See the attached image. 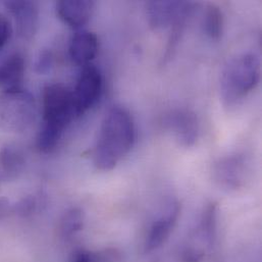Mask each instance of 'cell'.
Masks as SVG:
<instances>
[{
	"instance_id": "6da1fadb",
	"label": "cell",
	"mask_w": 262,
	"mask_h": 262,
	"mask_svg": "<svg viewBox=\"0 0 262 262\" xmlns=\"http://www.w3.org/2000/svg\"><path fill=\"white\" fill-rule=\"evenodd\" d=\"M136 138L135 125L130 114L121 106L112 107L105 115L94 149V163L100 170L116 167L131 150Z\"/></svg>"
},
{
	"instance_id": "7a4b0ae2",
	"label": "cell",
	"mask_w": 262,
	"mask_h": 262,
	"mask_svg": "<svg viewBox=\"0 0 262 262\" xmlns=\"http://www.w3.org/2000/svg\"><path fill=\"white\" fill-rule=\"evenodd\" d=\"M260 64L253 53H242L232 58L221 77V94L227 107L238 105L258 84Z\"/></svg>"
},
{
	"instance_id": "3957f363",
	"label": "cell",
	"mask_w": 262,
	"mask_h": 262,
	"mask_svg": "<svg viewBox=\"0 0 262 262\" xmlns=\"http://www.w3.org/2000/svg\"><path fill=\"white\" fill-rule=\"evenodd\" d=\"M36 106L33 96L24 90H4L0 94V129L9 133L26 131L34 122Z\"/></svg>"
},
{
	"instance_id": "277c9868",
	"label": "cell",
	"mask_w": 262,
	"mask_h": 262,
	"mask_svg": "<svg viewBox=\"0 0 262 262\" xmlns=\"http://www.w3.org/2000/svg\"><path fill=\"white\" fill-rule=\"evenodd\" d=\"M78 118L73 91L59 84L48 85L43 90V123L66 129Z\"/></svg>"
},
{
	"instance_id": "5b68a950",
	"label": "cell",
	"mask_w": 262,
	"mask_h": 262,
	"mask_svg": "<svg viewBox=\"0 0 262 262\" xmlns=\"http://www.w3.org/2000/svg\"><path fill=\"white\" fill-rule=\"evenodd\" d=\"M102 75L95 66L87 64L83 67L73 91L78 117L85 114L96 103L102 91Z\"/></svg>"
},
{
	"instance_id": "8992f818",
	"label": "cell",
	"mask_w": 262,
	"mask_h": 262,
	"mask_svg": "<svg viewBox=\"0 0 262 262\" xmlns=\"http://www.w3.org/2000/svg\"><path fill=\"white\" fill-rule=\"evenodd\" d=\"M163 127L173 133L177 141L183 147H192L198 139V118L190 110L171 111L164 117Z\"/></svg>"
},
{
	"instance_id": "52a82bcc",
	"label": "cell",
	"mask_w": 262,
	"mask_h": 262,
	"mask_svg": "<svg viewBox=\"0 0 262 262\" xmlns=\"http://www.w3.org/2000/svg\"><path fill=\"white\" fill-rule=\"evenodd\" d=\"M193 6L185 1H149L146 4L148 23L154 30L171 26L184 14L192 12Z\"/></svg>"
},
{
	"instance_id": "ba28073f",
	"label": "cell",
	"mask_w": 262,
	"mask_h": 262,
	"mask_svg": "<svg viewBox=\"0 0 262 262\" xmlns=\"http://www.w3.org/2000/svg\"><path fill=\"white\" fill-rule=\"evenodd\" d=\"M247 165L241 154H232L220 159L214 166V178L221 187L227 190H238L246 179Z\"/></svg>"
},
{
	"instance_id": "9c48e42d",
	"label": "cell",
	"mask_w": 262,
	"mask_h": 262,
	"mask_svg": "<svg viewBox=\"0 0 262 262\" xmlns=\"http://www.w3.org/2000/svg\"><path fill=\"white\" fill-rule=\"evenodd\" d=\"M181 212V205L177 200H169L164 211L152 224L146 243L145 251L152 252L162 246L172 232Z\"/></svg>"
},
{
	"instance_id": "30bf717a",
	"label": "cell",
	"mask_w": 262,
	"mask_h": 262,
	"mask_svg": "<svg viewBox=\"0 0 262 262\" xmlns=\"http://www.w3.org/2000/svg\"><path fill=\"white\" fill-rule=\"evenodd\" d=\"M5 7L15 20L19 37L30 40L37 32L39 21L38 5L33 1H6Z\"/></svg>"
},
{
	"instance_id": "8fae6325",
	"label": "cell",
	"mask_w": 262,
	"mask_h": 262,
	"mask_svg": "<svg viewBox=\"0 0 262 262\" xmlns=\"http://www.w3.org/2000/svg\"><path fill=\"white\" fill-rule=\"evenodd\" d=\"M95 3L89 0H60L56 3V13L71 28L79 29L89 21Z\"/></svg>"
},
{
	"instance_id": "7c38bea8",
	"label": "cell",
	"mask_w": 262,
	"mask_h": 262,
	"mask_svg": "<svg viewBox=\"0 0 262 262\" xmlns=\"http://www.w3.org/2000/svg\"><path fill=\"white\" fill-rule=\"evenodd\" d=\"M99 48L97 36L89 31H80L76 33L70 44V55L74 62L85 67L97 55Z\"/></svg>"
},
{
	"instance_id": "4fadbf2b",
	"label": "cell",
	"mask_w": 262,
	"mask_h": 262,
	"mask_svg": "<svg viewBox=\"0 0 262 262\" xmlns=\"http://www.w3.org/2000/svg\"><path fill=\"white\" fill-rule=\"evenodd\" d=\"M25 73V60L19 53L9 56L0 66V86L4 90L20 89Z\"/></svg>"
},
{
	"instance_id": "5bb4252c",
	"label": "cell",
	"mask_w": 262,
	"mask_h": 262,
	"mask_svg": "<svg viewBox=\"0 0 262 262\" xmlns=\"http://www.w3.org/2000/svg\"><path fill=\"white\" fill-rule=\"evenodd\" d=\"M85 222V214L80 208H71L63 213L58 224V235L62 239H70L82 231Z\"/></svg>"
},
{
	"instance_id": "9a60e30c",
	"label": "cell",
	"mask_w": 262,
	"mask_h": 262,
	"mask_svg": "<svg viewBox=\"0 0 262 262\" xmlns=\"http://www.w3.org/2000/svg\"><path fill=\"white\" fill-rule=\"evenodd\" d=\"M0 165L2 170L10 177L20 173L25 166V157L19 149L12 145L3 146L0 150Z\"/></svg>"
},
{
	"instance_id": "2e32d148",
	"label": "cell",
	"mask_w": 262,
	"mask_h": 262,
	"mask_svg": "<svg viewBox=\"0 0 262 262\" xmlns=\"http://www.w3.org/2000/svg\"><path fill=\"white\" fill-rule=\"evenodd\" d=\"M203 30L206 36L213 41L221 39L224 31V14L215 4H208L203 15Z\"/></svg>"
},
{
	"instance_id": "e0dca14e",
	"label": "cell",
	"mask_w": 262,
	"mask_h": 262,
	"mask_svg": "<svg viewBox=\"0 0 262 262\" xmlns=\"http://www.w3.org/2000/svg\"><path fill=\"white\" fill-rule=\"evenodd\" d=\"M122 253L117 248H105L99 251L79 249L73 254L71 262H121Z\"/></svg>"
},
{
	"instance_id": "ac0fdd59",
	"label": "cell",
	"mask_w": 262,
	"mask_h": 262,
	"mask_svg": "<svg viewBox=\"0 0 262 262\" xmlns=\"http://www.w3.org/2000/svg\"><path fill=\"white\" fill-rule=\"evenodd\" d=\"M64 130L59 126L43 123L37 138L38 149L43 153H50L55 150Z\"/></svg>"
},
{
	"instance_id": "d6986e66",
	"label": "cell",
	"mask_w": 262,
	"mask_h": 262,
	"mask_svg": "<svg viewBox=\"0 0 262 262\" xmlns=\"http://www.w3.org/2000/svg\"><path fill=\"white\" fill-rule=\"evenodd\" d=\"M216 221H217V204L211 202L206 205L200 219L199 233L205 241L211 245L216 236Z\"/></svg>"
},
{
	"instance_id": "ffe728a7",
	"label": "cell",
	"mask_w": 262,
	"mask_h": 262,
	"mask_svg": "<svg viewBox=\"0 0 262 262\" xmlns=\"http://www.w3.org/2000/svg\"><path fill=\"white\" fill-rule=\"evenodd\" d=\"M40 204L41 201L38 196L28 195L12 205V212L20 217H29L39 209Z\"/></svg>"
},
{
	"instance_id": "44dd1931",
	"label": "cell",
	"mask_w": 262,
	"mask_h": 262,
	"mask_svg": "<svg viewBox=\"0 0 262 262\" xmlns=\"http://www.w3.org/2000/svg\"><path fill=\"white\" fill-rule=\"evenodd\" d=\"M53 64V55L50 50H43L40 52L36 61V71L39 74H46L50 71Z\"/></svg>"
},
{
	"instance_id": "7402d4cb",
	"label": "cell",
	"mask_w": 262,
	"mask_h": 262,
	"mask_svg": "<svg viewBox=\"0 0 262 262\" xmlns=\"http://www.w3.org/2000/svg\"><path fill=\"white\" fill-rule=\"evenodd\" d=\"M12 34V28L9 20L2 14H0V51L9 41Z\"/></svg>"
},
{
	"instance_id": "603a6c76",
	"label": "cell",
	"mask_w": 262,
	"mask_h": 262,
	"mask_svg": "<svg viewBox=\"0 0 262 262\" xmlns=\"http://www.w3.org/2000/svg\"><path fill=\"white\" fill-rule=\"evenodd\" d=\"M204 254L202 251L194 249V248H189L184 252L183 255V261L184 262H200L202 260Z\"/></svg>"
},
{
	"instance_id": "cb8c5ba5",
	"label": "cell",
	"mask_w": 262,
	"mask_h": 262,
	"mask_svg": "<svg viewBox=\"0 0 262 262\" xmlns=\"http://www.w3.org/2000/svg\"><path fill=\"white\" fill-rule=\"evenodd\" d=\"M12 212V205L5 198H0V220L5 219Z\"/></svg>"
}]
</instances>
